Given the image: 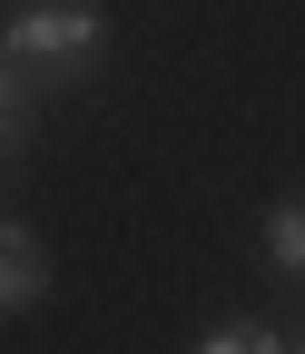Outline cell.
<instances>
[{
    "label": "cell",
    "instance_id": "cell-1",
    "mask_svg": "<svg viewBox=\"0 0 305 354\" xmlns=\"http://www.w3.org/2000/svg\"><path fill=\"white\" fill-rule=\"evenodd\" d=\"M99 39H109L99 0H30V10H10V30H0V50H10L20 69H50V79L69 88V79H89Z\"/></svg>",
    "mask_w": 305,
    "mask_h": 354
},
{
    "label": "cell",
    "instance_id": "cell-2",
    "mask_svg": "<svg viewBox=\"0 0 305 354\" xmlns=\"http://www.w3.org/2000/svg\"><path fill=\"white\" fill-rule=\"evenodd\" d=\"M39 295H50V256H39V236L10 216V227H0V305H10V315H30Z\"/></svg>",
    "mask_w": 305,
    "mask_h": 354
},
{
    "label": "cell",
    "instance_id": "cell-3",
    "mask_svg": "<svg viewBox=\"0 0 305 354\" xmlns=\"http://www.w3.org/2000/svg\"><path fill=\"white\" fill-rule=\"evenodd\" d=\"M197 354H286V335H276V325H256V315H237V325H207Z\"/></svg>",
    "mask_w": 305,
    "mask_h": 354
},
{
    "label": "cell",
    "instance_id": "cell-4",
    "mask_svg": "<svg viewBox=\"0 0 305 354\" xmlns=\"http://www.w3.org/2000/svg\"><path fill=\"white\" fill-rule=\"evenodd\" d=\"M266 246L286 276H305V207H266Z\"/></svg>",
    "mask_w": 305,
    "mask_h": 354
},
{
    "label": "cell",
    "instance_id": "cell-5",
    "mask_svg": "<svg viewBox=\"0 0 305 354\" xmlns=\"http://www.w3.org/2000/svg\"><path fill=\"white\" fill-rule=\"evenodd\" d=\"M295 354H305V344H295Z\"/></svg>",
    "mask_w": 305,
    "mask_h": 354
}]
</instances>
